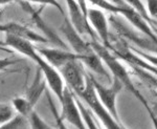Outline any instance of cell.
<instances>
[{
  "instance_id": "1",
  "label": "cell",
  "mask_w": 157,
  "mask_h": 129,
  "mask_svg": "<svg viewBox=\"0 0 157 129\" xmlns=\"http://www.w3.org/2000/svg\"><path fill=\"white\" fill-rule=\"evenodd\" d=\"M4 46H7L12 49H15L19 54L25 56L29 59H32L36 64L42 69L43 75L45 77V80L47 82V85L50 87L52 92L57 97L58 100L62 101L64 88L66 84L64 82L62 75L60 74L59 69H57L55 66H52L49 62H47L44 58L40 55L37 47L33 44V42L27 40L21 39L19 37L13 36V35L6 34V39L3 42Z\"/></svg>"
},
{
  "instance_id": "2",
  "label": "cell",
  "mask_w": 157,
  "mask_h": 129,
  "mask_svg": "<svg viewBox=\"0 0 157 129\" xmlns=\"http://www.w3.org/2000/svg\"><path fill=\"white\" fill-rule=\"evenodd\" d=\"M90 44L93 47V49L97 52V54L101 57V59L103 60V62L105 63L106 66L112 72L113 78H116V79L120 80L123 83L124 87L127 88L129 92L132 93L134 97L137 99V101L141 103V105L146 108L148 113L150 112L152 108L149 106L148 102H147V99L139 92L137 87L134 85V83L130 78V74H129L128 69L125 67V65L121 64V62L120 61V58L116 57L103 43H100L98 41H92L90 42Z\"/></svg>"
},
{
  "instance_id": "3",
  "label": "cell",
  "mask_w": 157,
  "mask_h": 129,
  "mask_svg": "<svg viewBox=\"0 0 157 129\" xmlns=\"http://www.w3.org/2000/svg\"><path fill=\"white\" fill-rule=\"evenodd\" d=\"M75 96L88 105V107L98 118V120L101 121V123L103 124L106 129H127L123 124L113 118V115L109 112L107 108L100 101L97 92H95L94 86L91 82L90 76L87 77V85H86L85 89Z\"/></svg>"
},
{
  "instance_id": "4",
  "label": "cell",
  "mask_w": 157,
  "mask_h": 129,
  "mask_svg": "<svg viewBox=\"0 0 157 129\" xmlns=\"http://www.w3.org/2000/svg\"><path fill=\"white\" fill-rule=\"evenodd\" d=\"M109 22L112 25L113 29L117 33L116 35L125 39L127 42L133 43L137 49L146 53L157 55V42L144 35L143 33L138 32L137 29L130 27L120 18V15L111 14Z\"/></svg>"
},
{
  "instance_id": "5",
  "label": "cell",
  "mask_w": 157,
  "mask_h": 129,
  "mask_svg": "<svg viewBox=\"0 0 157 129\" xmlns=\"http://www.w3.org/2000/svg\"><path fill=\"white\" fill-rule=\"evenodd\" d=\"M90 79L93 86H94L95 92H97L100 101L107 108L109 112L113 115V118L121 123L117 112V107H116V99H117V96L120 95L121 90L124 88L123 83L116 78H113V84L110 86H105L98 82V80H95L93 76H90Z\"/></svg>"
},
{
  "instance_id": "6",
  "label": "cell",
  "mask_w": 157,
  "mask_h": 129,
  "mask_svg": "<svg viewBox=\"0 0 157 129\" xmlns=\"http://www.w3.org/2000/svg\"><path fill=\"white\" fill-rule=\"evenodd\" d=\"M61 105H62V113L60 115L65 123L70 124L77 129H88L82 112L78 108L75 95L68 86H65L64 88Z\"/></svg>"
},
{
  "instance_id": "7",
  "label": "cell",
  "mask_w": 157,
  "mask_h": 129,
  "mask_svg": "<svg viewBox=\"0 0 157 129\" xmlns=\"http://www.w3.org/2000/svg\"><path fill=\"white\" fill-rule=\"evenodd\" d=\"M66 86L72 90L75 95H78L87 85V75H85L83 63L80 60L70 61L59 69Z\"/></svg>"
},
{
  "instance_id": "8",
  "label": "cell",
  "mask_w": 157,
  "mask_h": 129,
  "mask_svg": "<svg viewBox=\"0 0 157 129\" xmlns=\"http://www.w3.org/2000/svg\"><path fill=\"white\" fill-rule=\"evenodd\" d=\"M60 31L62 32V34L66 38V40L69 43L70 47L73 49V52L78 55L84 56L85 59L86 57L93 55L95 53V50L91 46L90 42H86L82 38V35H80L75 31V29L73 27V25L71 24V22H70V20L68 19L67 16L64 17V22H63L62 26L60 27Z\"/></svg>"
},
{
  "instance_id": "9",
  "label": "cell",
  "mask_w": 157,
  "mask_h": 129,
  "mask_svg": "<svg viewBox=\"0 0 157 129\" xmlns=\"http://www.w3.org/2000/svg\"><path fill=\"white\" fill-rule=\"evenodd\" d=\"M68 12H69V20L78 34L84 36L88 35L92 41H98V37L94 29L89 23V20L85 17L77 0H66Z\"/></svg>"
},
{
  "instance_id": "10",
  "label": "cell",
  "mask_w": 157,
  "mask_h": 129,
  "mask_svg": "<svg viewBox=\"0 0 157 129\" xmlns=\"http://www.w3.org/2000/svg\"><path fill=\"white\" fill-rule=\"evenodd\" d=\"M19 4L21 6L22 9H23V11L29 15L35 25L44 34V36L48 39L49 42L54 43L56 46L61 47V49H68V45L66 43L63 42V40L61 39V38L50 29L49 25H47L46 22L42 19V17L40 16V11L35 10L34 7L30 6L29 2L26 1V0H19Z\"/></svg>"
},
{
  "instance_id": "11",
  "label": "cell",
  "mask_w": 157,
  "mask_h": 129,
  "mask_svg": "<svg viewBox=\"0 0 157 129\" xmlns=\"http://www.w3.org/2000/svg\"><path fill=\"white\" fill-rule=\"evenodd\" d=\"M37 49L40 53V55L57 69H60L61 67H63L70 61L80 60L83 63L85 60L84 56L78 55L75 52H70L68 49H49V47H37Z\"/></svg>"
},
{
  "instance_id": "12",
  "label": "cell",
  "mask_w": 157,
  "mask_h": 129,
  "mask_svg": "<svg viewBox=\"0 0 157 129\" xmlns=\"http://www.w3.org/2000/svg\"><path fill=\"white\" fill-rule=\"evenodd\" d=\"M88 20L89 23L97 33L98 39L103 42L107 49H110V31H109V19L103 11L98 9L88 10Z\"/></svg>"
},
{
  "instance_id": "13",
  "label": "cell",
  "mask_w": 157,
  "mask_h": 129,
  "mask_svg": "<svg viewBox=\"0 0 157 129\" xmlns=\"http://www.w3.org/2000/svg\"><path fill=\"white\" fill-rule=\"evenodd\" d=\"M0 31L4 34L13 35V36L19 37L21 39L27 40L30 42L35 43H46L49 42L45 36H42L41 34H38L37 32L33 31V29H29L27 26L16 22H9V23L2 24L0 27Z\"/></svg>"
},
{
  "instance_id": "14",
  "label": "cell",
  "mask_w": 157,
  "mask_h": 129,
  "mask_svg": "<svg viewBox=\"0 0 157 129\" xmlns=\"http://www.w3.org/2000/svg\"><path fill=\"white\" fill-rule=\"evenodd\" d=\"M46 80L43 75L42 69L38 66V69L35 75V78L33 80L32 84L29 85V87L26 90V95H25V99L27 100V102L29 103V105L33 108H35V106L38 102H39L40 98L43 95V92L46 89Z\"/></svg>"
},
{
  "instance_id": "15",
  "label": "cell",
  "mask_w": 157,
  "mask_h": 129,
  "mask_svg": "<svg viewBox=\"0 0 157 129\" xmlns=\"http://www.w3.org/2000/svg\"><path fill=\"white\" fill-rule=\"evenodd\" d=\"M130 68L132 69V72L136 77L140 80L141 83H144L147 87L151 88V89H157V77L153 75L152 72L148 70L144 69L141 67L134 66V65H129Z\"/></svg>"
},
{
  "instance_id": "16",
  "label": "cell",
  "mask_w": 157,
  "mask_h": 129,
  "mask_svg": "<svg viewBox=\"0 0 157 129\" xmlns=\"http://www.w3.org/2000/svg\"><path fill=\"white\" fill-rule=\"evenodd\" d=\"M12 104L14 106V109L21 115L24 117H29L30 113L34 111V108L29 105L27 100L24 97H18L13 99Z\"/></svg>"
},
{
  "instance_id": "17",
  "label": "cell",
  "mask_w": 157,
  "mask_h": 129,
  "mask_svg": "<svg viewBox=\"0 0 157 129\" xmlns=\"http://www.w3.org/2000/svg\"><path fill=\"white\" fill-rule=\"evenodd\" d=\"M123 1L125 2V3H127L130 7H132L133 10H135L138 14H140L151 25L155 22V20L152 19L151 16L149 15L148 9H147L146 6L144 4L143 0H123Z\"/></svg>"
},
{
  "instance_id": "18",
  "label": "cell",
  "mask_w": 157,
  "mask_h": 129,
  "mask_svg": "<svg viewBox=\"0 0 157 129\" xmlns=\"http://www.w3.org/2000/svg\"><path fill=\"white\" fill-rule=\"evenodd\" d=\"M93 6L103 9L104 11H108L111 14L118 15L120 14V6H117L114 2H110L108 0H88Z\"/></svg>"
},
{
  "instance_id": "19",
  "label": "cell",
  "mask_w": 157,
  "mask_h": 129,
  "mask_svg": "<svg viewBox=\"0 0 157 129\" xmlns=\"http://www.w3.org/2000/svg\"><path fill=\"white\" fill-rule=\"evenodd\" d=\"M78 99H80V98H78ZM77 102H78V108H80L81 112H82V115H83V118H84V121H85L86 125H87V128L88 129H100L98 127L95 121L93 120L91 112L85 107V105L83 104V102L81 101V99H80V100H77Z\"/></svg>"
},
{
  "instance_id": "20",
  "label": "cell",
  "mask_w": 157,
  "mask_h": 129,
  "mask_svg": "<svg viewBox=\"0 0 157 129\" xmlns=\"http://www.w3.org/2000/svg\"><path fill=\"white\" fill-rule=\"evenodd\" d=\"M29 118L30 128L32 129H54L52 126H49L48 124L45 122L35 110L30 113Z\"/></svg>"
},
{
  "instance_id": "21",
  "label": "cell",
  "mask_w": 157,
  "mask_h": 129,
  "mask_svg": "<svg viewBox=\"0 0 157 129\" xmlns=\"http://www.w3.org/2000/svg\"><path fill=\"white\" fill-rule=\"evenodd\" d=\"M25 118L26 117L18 113V115H15L11 121L1 124L0 129H22L25 125Z\"/></svg>"
},
{
  "instance_id": "22",
  "label": "cell",
  "mask_w": 157,
  "mask_h": 129,
  "mask_svg": "<svg viewBox=\"0 0 157 129\" xmlns=\"http://www.w3.org/2000/svg\"><path fill=\"white\" fill-rule=\"evenodd\" d=\"M13 108H14L13 104L1 103V106H0V123L4 124L9 122V121H11L14 118Z\"/></svg>"
},
{
  "instance_id": "23",
  "label": "cell",
  "mask_w": 157,
  "mask_h": 129,
  "mask_svg": "<svg viewBox=\"0 0 157 129\" xmlns=\"http://www.w3.org/2000/svg\"><path fill=\"white\" fill-rule=\"evenodd\" d=\"M46 96H47V99H48V104H49L50 111H52V115H54V118H55V120H56V124H57L58 129H68L67 126L65 125V122L62 120V118H61L60 113L58 112L57 108H56V106L54 104V102H52V98H50L49 93H46Z\"/></svg>"
},
{
  "instance_id": "24",
  "label": "cell",
  "mask_w": 157,
  "mask_h": 129,
  "mask_svg": "<svg viewBox=\"0 0 157 129\" xmlns=\"http://www.w3.org/2000/svg\"><path fill=\"white\" fill-rule=\"evenodd\" d=\"M129 46H130V49H132L134 53H136V54L140 56L141 58H144L146 61L150 62L151 64H153V65H155V66H157V55L149 54V53L144 52V50L139 49H137V47H135V46H131L130 44H129Z\"/></svg>"
},
{
  "instance_id": "25",
  "label": "cell",
  "mask_w": 157,
  "mask_h": 129,
  "mask_svg": "<svg viewBox=\"0 0 157 129\" xmlns=\"http://www.w3.org/2000/svg\"><path fill=\"white\" fill-rule=\"evenodd\" d=\"M29 2H33V3H39L42 4V6H54L55 9H57L61 14L63 15L64 17H66V14H65L64 10H63L62 6L57 1V0H26Z\"/></svg>"
},
{
  "instance_id": "26",
  "label": "cell",
  "mask_w": 157,
  "mask_h": 129,
  "mask_svg": "<svg viewBox=\"0 0 157 129\" xmlns=\"http://www.w3.org/2000/svg\"><path fill=\"white\" fill-rule=\"evenodd\" d=\"M147 9L152 19L157 21V0H146Z\"/></svg>"
},
{
  "instance_id": "27",
  "label": "cell",
  "mask_w": 157,
  "mask_h": 129,
  "mask_svg": "<svg viewBox=\"0 0 157 129\" xmlns=\"http://www.w3.org/2000/svg\"><path fill=\"white\" fill-rule=\"evenodd\" d=\"M149 115H150L151 122H152V124H153L154 129H157V117H156L155 115H154L153 110H151L150 112H149Z\"/></svg>"
},
{
  "instance_id": "28",
  "label": "cell",
  "mask_w": 157,
  "mask_h": 129,
  "mask_svg": "<svg viewBox=\"0 0 157 129\" xmlns=\"http://www.w3.org/2000/svg\"><path fill=\"white\" fill-rule=\"evenodd\" d=\"M12 1H19V0H0V3H1V6H3V4H7Z\"/></svg>"
},
{
  "instance_id": "29",
  "label": "cell",
  "mask_w": 157,
  "mask_h": 129,
  "mask_svg": "<svg viewBox=\"0 0 157 129\" xmlns=\"http://www.w3.org/2000/svg\"><path fill=\"white\" fill-rule=\"evenodd\" d=\"M152 110H153L154 115H156V117H157V104H156L155 106H154V107H153V108H152Z\"/></svg>"
}]
</instances>
